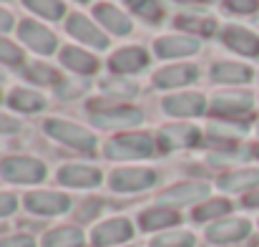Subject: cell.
<instances>
[{"label":"cell","instance_id":"52a82bcc","mask_svg":"<svg viewBox=\"0 0 259 247\" xmlns=\"http://www.w3.org/2000/svg\"><path fill=\"white\" fill-rule=\"evenodd\" d=\"M252 109V96L247 91H229V93H219L211 101V111L214 114H224V116H234V114H244Z\"/></svg>","mask_w":259,"mask_h":247},{"label":"cell","instance_id":"cb8c5ba5","mask_svg":"<svg viewBox=\"0 0 259 247\" xmlns=\"http://www.w3.org/2000/svg\"><path fill=\"white\" fill-rule=\"evenodd\" d=\"M81 245H83V235H81L76 227L53 230V232L43 240V247H81Z\"/></svg>","mask_w":259,"mask_h":247},{"label":"cell","instance_id":"8fae6325","mask_svg":"<svg viewBox=\"0 0 259 247\" xmlns=\"http://www.w3.org/2000/svg\"><path fill=\"white\" fill-rule=\"evenodd\" d=\"M199 139V131L194 126H186V124H174V126H166L159 136V144L161 149H184V147H191L196 144Z\"/></svg>","mask_w":259,"mask_h":247},{"label":"cell","instance_id":"4316f807","mask_svg":"<svg viewBox=\"0 0 259 247\" xmlns=\"http://www.w3.org/2000/svg\"><path fill=\"white\" fill-rule=\"evenodd\" d=\"M229 209H232V204H229L227 199H211V202L196 207L194 220H199V222H204V220H214V217H219V215H227Z\"/></svg>","mask_w":259,"mask_h":247},{"label":"cell","instance_id":"d6986e66","mask_svg":"<svg viewBox=\"0 0 259 247\" xmlns=\"http://www.w3.org/2000/svg\"><path fill=\"white\" fill-rule=\"evenodd\" d=\"M196 79V68L194 66H171L164 68L154 76V83L161 88H176V86H186Z\"/></svg>","mask_w":259,"mask_h":247},{"label":"cell","instance_id":"3957f363","mask_svg":"<svg viewBox=\"0 0 259 247\" xmlns=\"http://www.w3.org/2000/svg\"><path fill=\"white\" fill-rule=\"evenodd\" d=\"M0 171L5 179L10 182H40L46 177V166L35 159H25V157H10L0 164Z\"/></svg>","mask_w":259,"mask_h":247},{"label":"cell","instance_id":"484cf974","mask_svg":"<svg viewBox=\"0 0 259 247\" xmlns=\"http://www.w3.org/2000/svg\"><path fill=\"white\" fill-rule=\"evenodd\" d=\"M43 103H46L43 96L35 91H15L10 96V106H15L20 111H38V109H43Z\"/></svg>","mask_w":259,"mask_h":247},{"label":"cell","instance_id":"30bf717a","mask_svg":"<svg viewBox=\"0 0 259 247\" xmlns=\"http://www.w3.org/2000/svg\"><path fill=\"white\" fill-rule=\"evenodd\" d=\"M249 235V222L247 220H224L219 225H211L206 230V237L211 242H237Z\"/></svg>","mask_w":259,"mask_h":247},{"label":"cell","instance_id":"ee69618b","mask_svg":"<svg viewBox=\"0 0 259 247\" xmlns=\"http://www.w3.org/2000/svg\"><path fill=\"white\" fill-rule=\"evenodd\" d=\"M254 154H257V157H259V144H257V147H254Z\"/></svg>","mask_w":259,"mask_h":247},{"label":"cell","instance_id":"f6af8a7d","mask_svg":"<svg viewBox=\"0 0 259 247\" xmlns=\"http://www.w3.org/2000/svg\"><path fill=\"white\" fill-rule=\"evenodd\" d=\"M0 81H3V74H0Z\"/></svg>","mask_w":259,"mask_h":247},{"label":"cell","instance_id":"7c38bea8","mask_svg":"<svg viewBox=\"0 0 259 247\" xmlns=\"http://www.w3.org/2000/svg\"><path fill=\"white\" fill-rule=\"evenodd\" d=\"M68 33L76 36L78 41L88 43V46H96V48H106V46H108V38H106L91 20H86L83 15H71V20H68Z\"/></svg>","mask_w":259,"mask_h":247},{"label":"cell","instance_id":"603a6c76","mask_svg":"<svg viewBox=\"0 0 259 247\" xmlns=\"http://www.w3.org/2000/svg\"><path fill=\"white\" fill-rule=\"evenodd\" d=\"M214 81L219 83H244L252 79V68L242 66V63H217L214 71H211Z\"/></svg>","mask_w":259,"mask_h":247},{"label":"cell","instance_id":"ab89813d","mask_svg":"<svg viewBox=\"0 0 259 247\" xmlns=\"http://www.w3.org/2000/svg\"><path fill=\"white\" fill-rule=\"evenodd\" d=\"M18 129H20V124H18L15 119L0 116V131H5V134H13V131H18Z\"/></svg>","mask_w":259,"mask_h":247},{"label":"cell","instance_id":"83f0119b","mask_svg":"<svg viewBox=\"0 0 259 247\" xmlns=\"http://www.w3.org/2000/svg\"><path fill=\"white\" fill-rule=\"evenodd\" d=\"M25 5L30 10H35L38 15H46L51 20H58L63 15V10H66L61 0H25Z\"/></svg>","mask_w":259,"mask_h":247},{"label":"cell","instance_id":"e0dca14e","mask_svg":"<svg viewBox=\"0 0 259 247\" xmlns=\"http://www.w3.org/2000/svg\"><path fill=\"white\" fill-rule=\"evenodd\" d=\"M206 192H209L206 184L191 182V184H179V187H174L169 192H164L159 199L161 202H169V204H189V202H196V199L206 197Z\"/></svg>","mask_w":259,"mask_h":247},{"label":"cell","instance_id":"ac0fdd59","mask_svg":"<svg viewBox=\"0 0 259 247\" xmlns=\"http://www.w3.org/2000/svg\"><path fill=\"white\" fill-rule=\"evenodd\" d=\"M146 63H149V56L141 48H123L111 58V68L121 71V74H134V71L144 68Z\"/></svg>","mask_w":259,"mask_h":247},{"label":"cell","instance_id":"44dd1931","mask_svg":"<svg viewBox=\"0 0 259 247\" xmlns=\"http://www.w3.org/2000/svg\"><path fill=\"white\" fill-rule=\"evenodd\" d=\"M259 184V169H242V171H232L227 177L219 179V187L227 192H244Z\"/></svg>","mask_w":259,"mask_h":247},{"label":"cell","instance_id":"bcb514c9","mask_svg":"<svg viewBox=\"0 0 259 247\" xmlns=\"http://www.w3.org/2000/svg\"><path fill=\"white\" fill-rule=\"evenodd\" d=\"M0 232H3V227H0Z\"/></svg>","mask_w":259,"mask_h":247},{"label":"cell","instance_id":"f35d334b","mask_svg":"<svg viewBox=\"0 0 259 247\" xmlns=\"http://www.w3.org/2000/svg\"><path fill=\"white\" fill-rule=\"evenodd\" d=\"M15 209V197L13 194H0V217L10 215Z\"/></svg>","mask_w":259,"mask_h":247},{"label":"cell","instance_id":"74e56055","mask_svg":"<svg viewBox=\"0 0 259 247\" xmlns=\"http://www.w3.org/2000/svg\"><path fill=\"white\" fill-rule=\"evenodd\" d=\"M98 212H101V199H91V202H86V204L81 207L78 217H81V220H91V217H96Z\"/></svg>","mask_w":259,"mask_h":247},{"label":"cell","instance_id":"7bdbcfd3","mask_svg":"<svg viewBox=\"0 0 259 247\" xmlns=\"http://www.w3.org/2000/svg\"><path fill=\"white\" fill-rule=\"evenodd\" d=\"M184 3H201V0H184Z\"/></svg>","mask_w":259,"mask_h":247},{"label":"cell","instance_id":"1f68e13d","mask_svg":"<svg viewBox=\"0 0 259 247\" xmlns=\"http://www.w3.org/2000/svg\"><path fill=\"white\" fill-rule=\"evenodd\" d=\"M176 25L186 28V30H196L201 36H211L214 33V20H206V18H179Z\"/></svg>","mask_w":259,"mask_h":247},{"label":"cell","instance_id":"8992f818","mask_svg":"<svg viewBox=\"0 0 259 247\" xmlns=\"http://www.w3.org/2000/svg\"><path fill=\"white\" fill-rule=\"evenodd\" d=\"M20 38L25 41V46H30L33 51H38V53H53V48H56V36L51 33V30H46L43 25H38V23H33V20H23L20 23Z\"/></svg>","mask_w":259,"mask_h":247},{"label":"cell","instance_id":"d4e9b609","mask_svg":"<svg viewBox=\"0 0 259 247\" xmlns=\"http://www.w3.org/2000/svg\"><path fill=\"white\" fill-rule=\"evenodd\" d=\"M179 222V215L171 209H149L141 215V227L144 230H159V227H166V225H176Z\"/></svg>","mask_w":259,"mask_h":247},{"label":"cell","instance_id":"5b68a950","mask_svg":"<svg viewBox=\"0 0 259 247\" xmlns=\"http://www.w3.org/2000/svg\"><path fill=\"white\" fill-rule=\"evenodd\" d=\"M68 197L58 192H33L25 197V207L38 215H61L68 209Z\"/></svg>","mask_w":259,"mask_h":247},{"label":"cell","instance_id":"277c9868","mask_svg":"<svg viewBox=\"0 0 259 247\" xmlns=\"http://www.w3.org/2000/svg\"><path fill=\"white\" fill-rule=\"evenodd\" d=\"M156 182V174L151 169H118L111 177V187L116 192H136V189H146Z\"/></svg>","mask_w":259,"mask_h":247},{"label":"cell","instance_id":"836d02e7","mask_svg":"<svg viewBox=\"0 0 259 247\" xmlns=\"http://www.w3.org/2000/svg\"><path fill=\"white\" fill-rule=\"evenodd\" d=\"M0 61L5 63H20L23 61V51H18V46H13L10 41L0 38Z\"/></svg>","mask_w":259,"mask_h":247},{"label":"cell","instance_id":"f1b7e54d","mask_svg":"<svg viewBox=\"0 0 259 247\" xmlns=\"http://www.w3.org/2000/svg\"><path fill=\"white\" fill-rule=\"evenodd\" d=\"M139 15H144L146 20H161L164 10H161V3L159 0H126Z\"/></svg>","mask_w":259,"mask_h":247},{"label":"cell","instance_id":"d590c367","mask_svg":"<svg viewBox=\"0 0 259 247\" xmlns=\"http://www.w3.org/2000/svg\"><path fill=\"white\" fill-rule=\"evenodd\" d=\"M224 5L234 13H254L259 8V0H224Z\"/></svg>","mask_w":259,"mask_h":247},{"label":"cell","instance_id":"7a4b0ae2","mask_svg":"<svg viewBox=\"0 0 259 247\" xmlns=\"http://www.w3.org/2000/svg\"><path fill=\"white\" fill-rule=\"evenodd\" d=\"M46 131H48L53 139H58V142H63V144H68V147H76V149L91 152V149L96 147L93 134H88L86 129H81V126H76V124H68V121L48 119V121H46Z\"/></svg>","mask_w":259,"mask_h":247},{"label":"cell","instance_id":"f546056e","mask_svg":"<svg viewBox=\"0 0 259 247\" xmlns=\"http://www.w3.org/2000/svg\"><path fill=\"white\" fill-rule=\"evenodd\" d=\"M194 245V237L189 232H169V235H161L156 237L151 247H191Z\"/></svg>","mask_w":259,"mask_h":247},{"label":"cell","instance_id":"ffe728a7","mask_svg":"<svg viewBox=\"0 0 259 247\" xmlns=\"http://www.w3.org/2000/svg\"><path fill=\"white\" fill-rule=\"evenodd\" d=\"M96 18H98L108 30H113L116 36L131 33V20H128L118 8H113V5H96Z\"/></svg>","mask_w":259,"mask_h":247},{"label":"cell","instance_id":"5bb4252c","mask_svg":"<svg viewBox=\"0 0 259 247\" xmlns=\"http://www.w3.org/2000/svg\"><path fill=\"white\" fill-rule=\"evenodd\" d=\"M204 96L199 93H179V96H169L164 98V109L169 114H176V116H196L204 111Z\"/></svg>","mask_w":259,"mask_h":247},{"label":"cell","instance_id":"e575fe53","mask_svg":"<svg viewBox=\"0 0 259 247\" xmlns=\"http://www.w3.org/2000/svg\"><path fill=\"white\" fill-rule=\"evenodd\" d=\"M28 76L33 79V81H40V83H53V81H58V74L53 71V68H46V66H30L28 68Z\"/></svg>","mask_w":259,"mask_h":247},{"label":"cell","instance_id":"9c48e42d","mask_svg":"<svg viewBox=\"0 0 259 247\" xmlns=\"http://www.w3.org/2000/svg\"><path fill=\"white\" fill-rule=\"evenodd\" d=\"M224 43L242 53V56H259V36H254L252 30L247 28H239V25H232L224 30Z\"/></svg>","mask_w":259,"mask_h":247},{"label":"cell","instance_id":"b9f144b4","mask_svg":"<svg viewBox=\"0 0 259 247\" xmlns=\"http://www.w3.org/2000/svg\"><path fill=\"white\" fill-rule=\"evenodd\" d=\"M244 204H247V207H259V189L257 192H249V194L244 197Z\"/></svg>","mask_w":259,"mask_h":247},{"label":"cell","instance_id":"4dcf8cb0","mask_svg":"<svg viewBox=\"0 0 259 247\" xmlns=\"http://www.w3.org/2000/svg\"><path fill=\"white\" fill-rule=\"evenodd\" d=\"M209 131L217 134V136L232 139V136H242V134L247 131V124H242V121H219V124H211Z\"/></svg>","mask_w":259,"mask_h":247},{"label":"cell","instance_id":"8d00e7d4","mask_svg":"<svg viewBox=\"0 0 259 247\" xmlns=\"http://www.w3.org/2000/svg\"><path fill=\"white\" fill-rule=\"evenodd\" d=\"M0 247H35V242L25 235H15V237H5L0 240Z\"/></svg>","mask_w":259,"mask_h":247},{"label":"cell","instance_id":"9a60e30c","mask_svg":"<svg viewBox=\"0 0 259 247\" xmlns=\"http://www.w3.org/2000/svg\"><path fill=\"white\" fill-rule=\"evenodd\" d=\"M58 179L68 187H96L101 182V171L93 169V166H83V164H71L63 166Z\"/></svg>","mask_w":259,"mask_h":247},{"label":"cell","instance_id":"60d3db41","mask_svg":"<svg viewBox=\"0 0 259 247\" xmlns=\"http://www.w3.org/2000/svg\"><path fill=\"white\" fill-rule=\"evenodd\" d=\"M10 25H13V18H10V13L0 10V30H8Z\"/></svg>","mask_w":259,"mask_h":247},{"label":"cell","instance_id":"4fadbf2b","mask_svg":"<svg viewBox=\"0 0 259 247\" xmlns=\"http://www.w3.org/2000/svg\"><path fill=\"white\" fill-rule=\"evenodd\" d=\"M144 116L139 109H108L106 114H93V124L96 126H106V129H118V126H134L139 124Z\"/></svg>","mask_w":259,"mask_h":247},{"label":"cell","instance_id":"7402d4cb","mask_svg":"<svg viewBox=\"0 0 259 247\" xmlns=\"http://www.w3.org/2000/svg\"><path fill=\"white\" fill-rule=\"evenodd\" d=\"M61 61H63V66H68L71 71H78V74H93L98 68V61L91 53L78 51V48H63Z\"/></svg>","mask_w":259,"mask_h":247},{"label":"cell","instance_id":"6da1fadb","mask_svg":"<svg viewBox=\"0 0 259 247\" xmlns=\"http://www.w3.org/2000/svg\"><path fill=\"white\" fill-rule=\"evenodd\" d=\"M154 152V142L146 134H123L106 144V157L111 159H141Z\"/></svg>","mask_w":259,"mask_h":247},{"label":"cell","instance_id":"ba28073f","mask_svg":"<svg viewBox=\"0 0 259 247\" xmlns=\"http://www.w3.org/2000/svg\"><path fill=\"white\" fill-rule=\"evenodd\" d=\"M131 235L134 232H131V225L126 220H108V222H103L93 230V245H116V242L128 240Z\"/></svg>","mask_w":259,"mask_h":247},{"label":"cell","instance_id":"d6a6232c","mask_svg":"<svg viewBox=\"0 0 259 247\" xmlns=\"http://www.w3.org/2000/svg\"><path fill=\"white\" fill-rule=\"evenodd\" d=\"M103 91L111 96H136V83L126 81V79H108L103 81Z\"/></svg>","mask_w":259,"mask_h":247},{"label":"cell","instance_id":"2e32d148","mask_svg":"<svg viewBox=\"0 0 259 247\" xmlns=\"http://www.w3.org/2000/svg\"><path fill=\"white\" fill-rule=\"evenodd\" d=\"M199 43L194 38L186 36H169V38H159L156 41V53L161 58H176V56H191L196 53Z\"/></svg>","mask_w":259,"mask_h":247}]
</instances>
